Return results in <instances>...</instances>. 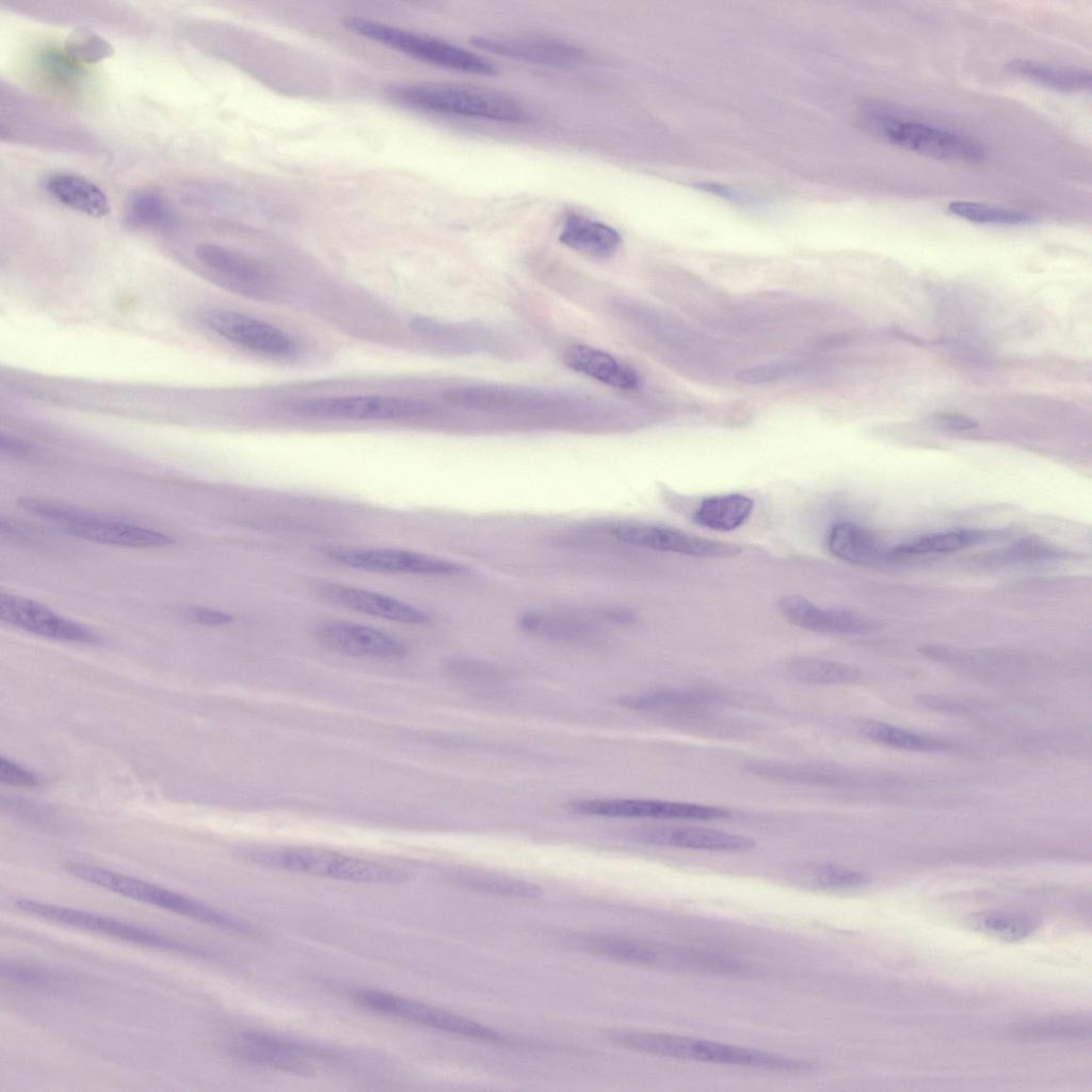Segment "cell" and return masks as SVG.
I'll use <instances>...</instances> for the list:
<instances>
[{
  "label": "cell",
  "instance_id": "6da1fadb",
  "mask_svg": "<svg viewBox=\"0 0 1092 1092\" xmlns=\"http://www.w3.org/2000/svg\"><path fill=\"white\" fill-rule=\"evenodd\" d=\"M610 1038L621 1046L673 1059L784 1072L813 1069L807 1062L764 1050L678 1034L621 1030Z\"/></svg>",
  "mask_w": 1092,
  "mask_h": 1092
},
{
  "label": "cell",
  "instance_id": "7a4b0ae2",
  "mask_svg": "<svg viewBox=\"0 0 1092 1092\" xmlns=\"http://www.w3.org/2000/svg\"><path fill=\"white\" fill-rule=\"evenodd\" d=\"M388 96L408 107L502 123L528 121L526 108L497 90L456 83H407L389 87Z\"/></svg>",
  "mask_w": 1092,
  "mask_h": 1092
},
{
  "label": "cell",
  "instance_id": "3957f363",
  "mask_svg": "<svg viewBox=\"0 0 1092 1092\" xmlns=\"http://www.w3.org/2000/svg\"><path fill=\"white\" fill-rule=\"evenodd\" d=\"M241 854L264 867L335 880L375 884L406 880V873L399 868L321 848L252 846L242 849Z\"/></svg>",
  "mask_w": 1092,
  "mask_h": 1092
},
{
  "label": "cell",
  "instance_id": "277c9868",
  "mask_svg": "<svg viewBox=\"0 0 1092 1092\" xmlns=\"http://www.w3.org/2000/svg\"><path fill=\"white\" fill-rule=\"evenodd\" d=\"M65 868L71 876L84 882L132 900L228 931L241 934L255 933L254 928L244 920L155 883L87 864L68 863Z\"/></svg>",
  "mask_w": 1092,
  "mask_h": 1092
},
{
  "label": "cell",
  "instance_id": "5b68a950",
  "mask_svg": "<svg viewBox=\"0 0 1092 1092\" xmlns=\"http://www.w3.org/2000/svg\"><path fill=\"white\" fill-rule=\"evenodd\" d=\"M342 25L352 33L438 67L481 76L497 74V67L484 57L433 36L360 16L343 17Z\"/></svg>",
  "mask_w": 1092,
  "mask_h": 1092
},
{
  "label": "cell",
  "instance_id": "8992f818",
  "mask_svg": "<svg viewBox=\"0 0 1092 1092\" xmlns=\"http://www.w3.org/2000/svg\"><path fill=\"white\" fill-rule=\"evenodd\" d=\"M19 504L58 525L65 533L98 544L132 548L172 545V536L143 526L112 519L59 502L22 498Z\"/></svg>",
  "mask_w": 1092,
  "mask_h": 1092
},
{
  "label": "cell",
  "instance_id": "52a82bcc",
  "mask_svg": "<svg viewBox=\"0 0 1092 1092\" xmlns=\"http://www.w3.org/2000/svg\"><path fill=\"white\" fill-rule=\"evenodd\" d=\"M15 905L27 914L53 924L105 935L134 945L167 951L203 954L200 949L174 937L103 914L31 898H18L15 901Z\"/></svg>",
  "mask_w": 1092,
  "mask_h": 1092
},
{
  "label": "cell",
  "instance_id": "ba28073f",
  "mask_svg": "<svg viewBox=\"0 0 1092 1092\" xmlns=\"http://www.w3.org/2000/svg\"><path fill=\"white\" fill-rule=\"evenodd\" d=\"M877 129L890 144L938 160L974 163L984 156L971 138L926 123L884 117Z\"/></svg>",
  "mask_w": 1092,
  "mask_h": 1092
},
{
  "label": "cell",
  "instance_id": "9c48e42d",
  "mask_svg": "<svg viewBox=\"0 0 1092 1092\" xmlns=\"http://www.w3.org/2000/svg\"><path fill=\"white\" fill-rule=\"evenodd\" d=\"M324 555L340 565L370 573L446 577L467 571L452 560L394 547H330Z\"/></svg>",
  "mask_w": 1092,
  "mask_h": 1092
},
{
  "label": "cell",
  "instance_id": "30bf717a",
  "mask_svg": "<svg viewBox=\"0 0 1092 1092\" xmlns=\"http://www.w3.org/2000/svg\"><path fill=\"white\" fill-rule=\"evenodd\" d=\"M353 998L360 1006L378 1013L398 1017L432 1029L485 1041L498 1042L504 1040V1035L488 1026L390 993L360 990L353 994Z\"/></svg>",
  "mask_w": 1092,
  "mask_h": 1092
},
{
  "label": "cell",
  "instance_id": "8fae6325",
  "mask_svg": "<svg viewBox=\"0 0 1092 1092\" xmlns=\"http://www.w3.org/2000/svg\"><path fill=\"white\" fill-rule=\"evenodd\" d=\"M292 410L324 419L396 420L422 415L429 405L407 397L359 395L305 399L294 403Z\"/></svg>",
  "mask_w": 1092,
  "mask_h": 1092
},
{
  "label": "cell",
  "instance_id": "7c38bea8",
  "mask_svg": "<svg viewBox=\"0 0 1092 1092\" xmlns=\"http://www.w3.org/2000/svg\"><path fill=\"white\" fill-rule=\"evenodd\" d=\"M565 807L575 814L608 818H641L709 821L727 818L719 806L653 799H582Z\"/></svg>",
  "mask_w": 1092,
  "mask_h": 1092
},
{
  "label": "cell",
  "instance_id": "4fadbf2b",
  "mask_svg": "<svg viewBox=\"0 0 1092 1092\" xmlns=\"http://www.w3.org/2000/svg\"><path fill=\"white\" fill-rule=\"evenodd\" d=\"M195 255L220 285L235 293L254 299H270L276 293L271 271L241 252L214 243H202Z\"/></svg>",
  "mask_w": 1092,
  "mask_h": 1092
},
{
  "label": "cell",
  "instance_id": "5bb4252c",
  "mask_svg": "<svg viewBox=\"0 0 1092 1092\" xmlns=\"http://www.w3.org/2000/svg\"><path fill=\"white\" fill-rule=\"evenodd\" d=\"M585 946L595 953L622 962L708 973L713 965L711 952L621 937H595Z\"/></svg>",
  "mask_w": 1092,
  "mask_h": 1092
},
{
  "label": "cell",
  "instance_id": "9a60e30c",
  "mask_svg": "<svg viewBox=\"0 0 1092 1092\" xmlns=\"http://www.w3.org/2000/svg\"><path fill=\"white\" fill-rule=\"evenodd\" d=\"M613 539L621 543L657 551L700 558H727L740 552L730 543L706 539L680 529L639 523H626L610 529Z\"/></svg>",
  "mask_w": 1092,
  "mask_h": 1092
},
{
  "label": "cell",
  "instance_id": "2e32d148",
  "mask_svg": "<svg viewBox=\"0 0 1092 1092\" xmlns=\"http://www.w3.org/2000/svg\"><path fill=\"white\" fill-rule=\"evenodd\" d=\"M0 620L14 628L52 640L83 644H95L99 640L87 626L43 604L11 593H1Z\"/></svg>",
  "mask_w": 1092,
  "mask_h": 1092
},
{
  "label": "cell",
  "instance_id": "e0dca14e",
  "mask_svg": "<svg viewBox=\"0 0 1092 1092\" xmlns=\"http://www.w3.org/2000/svg\"><path fill=\"white\" fill-rule=\"evenodd\" d=\"M207 325L224 339L270 358H286L295 350L291 337L264 321L228 309L206 314Z\"/></svg>",
  "mask_w": 1092,
  "mask_h": 1092
},
{
  "label": "cell",
  "instance_id": "ac0fdd59",
  "mask_svg": "<svg viewBox=\"0 0 1092 1092\" xmlns=\"http://www.w3.org/2000/svg\"><path fill=\"white\" fill-rule=\"evenodd\" d=\"M317 637L326 648L354 657L395 659L407 653V646L400 638L349 621L322 623L317 629Z\"/></svg>",
  "mask_w": 1092,
  "mask_h": 1092
},
{
  "label": "cell",
  "instance_id": "d6986e66",
  "mask_svg": "<svg viewBox=\"0 0 1092 1092\" xmlns=\"http://www.w3.org/2000/svg\"><path fill=\"white\" fill-rule=\"evenodd\" d=\"M778 610L792 625L813 632L834 636H860L878 629V622L860 612L822 608L801 595L778 600Z\"/></svg>",
  "mask_w": 1092,
  "mask_h": 1092
},
{
  "label": "cell",
  "instance_id": "ffe728a7",
  "mask_svg": "<svg viewBox=\"0 0 1092 1092\" xmlns=\"http://www.w3.org/2000/svg\"><path fill=\"white\" fill-rule=\"evenodd\" d=\"M471 43L500 57L549 67L573 66L584 58V52L580 48L553 38L483 35L475 36Z\"/></svg>",
  "mask_w": 1092,
  "mask_h": 1092
},
{
  "label": "cell",
  "instance_id": "44dd1931",
  "mask_svg": "<svg viewBox=\"0 0 1092 1092\" xmlns=\"http://www.w3.org/2000/svg\"><path fill=\"white\" fill-rule=\"evenodd\" d=\"M321 596L349 610L386 621L421 625L430 621L423 609L381 592L341 583H325Z\"/></svg>",
  "mask_w": 1092,
  "mask_h": 1092
},
{
  "label": "cell",
  "instance_id": "7402d4cb",
  "mask_svg": "<svg viewBox=\"0 0 1092 1092\" xmlns=\"http://www.w3.org/2000/svg\"><path fill=\"white\" fill-rule=\"evenodd\" d=\"M627 837L647 845L717 852H744L756 846L749 836L701 826L641 829Z\"/></svg>",
  "mask_w": 1092,
  "mask_h": 1092
},
{
  "label": "cell",
  "instance_id": "603a6c76",
  "mask_svg": "<svg viewBox=\"0 0 1092 1092\" xmlns=\"http://www.w3.org/2000/svg\"><path fill=\"white\" fill-rule=\"evenodd\" d=\"M563 362L569 369L614 388L635 390L641 384L632 366L591 346H569L563 353Z\"/></svg>",
  "mask_w": 1092,
  "mask_h": 1092
},
{
  "label": "cell",
  "instance_id": "cb8c5ba5",
  "mask_svg": "<svg viewBox=\"0 0 1092 1092\" xmlns=\"http://www.w3.org/2000/svg\"><path fill=\"white\" fill-rule=\"evenodd\" d=\"M518 625L530 635L564 643H590L600 635L595 621L565 612L530 611L520 616Z\"/></svg>",
  "mask_w": 1092,
  "mask_h": 1092
},
{
  "label": "cell",
  "instance_id": "d4e9b609",
  "mask_svg": "<svg viewBox=\"0 0 1092 1092\" xmlns=\"http://www.w3.org/2000/svg\"><path fill=\"white\" fill-rule=\"evenodd\" d=\"M559 240L576 252L598 259L612 257L622 243L621 235L613 227L578 213L565 216Z\"/></svg>",
  "mask_w": 1092,
  "mask_h": 1092
},
{
  "label": "cell",
  "instance_id": "484cf974",
  "mask_svg": "<svg viewBox=\"0 0 1092 1092\" xmlns=\"http://www.w3.org/2000/svg\"><path fill=\"white\" fill-rule=\"evenodd\" d=\"M826 544L830 551L842 561L873 565L892 558L889 549L867 529L850 521L835 524L829 531Z\"/></svg>",
  "mask_w": 1092,
  "mask_h": 1092
},
{
  "label": "cell",
  "instance_id": "4316f807",
  "mask_svg": "<svg viewBox=\"0 0 1092 1092\" xmlns=\"http://www.w3.org/2000/svg\"><path fill=\"white\" fill-rule=\"evenodd\" d=\"M46 189L59 203L86 215L102 218L110 211L105 192L84 177L54 174L47 179Z\"/></svg>",
  "mask_w": 1092,
  "mask_h": 1092
},
{
  "label": "cell",
  "instance_id": "83f0119b",
  "mask_svg": "<svg viewBox=\"0 0 1092 1092\" xmlns=\"http://www.w3.org/2000/svg\"><path fill=\"white\" fill-rule=\"evenodd\" d=\"M712 701L709 693L685 688H659L621 696L619 703L629 709L656 713L697 711Z\"/></svg>",
  "mask_w": 1092,
  "mask_h": 1092
},
{
  "label": "cell",
  "instance_id": "f1b7e54d",
  "mask_svg": "<svg viewBox=\"0 0 1092 1092\" xmlns=\"http://www.w3.org/2000/svg\"><path fill=\"white\" fill-rule=\"evenodd\" d=\"M234 1049L246 1060L299 1076L314 1075V1069L298 1056L276 1045L269 1033L248 1031L236 1040Z\"/></svg>",
  "mask_w": 1092,
  "mask_h": 1092
},
{
  "label": "cell",
  "instance_id": "f546056e",
  "mask_svg": "<svg viewBox=\"0 0 1092 1092\" xmlns=\"http://www.w3.org/2000/svg\"><path fill=\"white\" fill-rule=\"evenodd\" d=\"M754 501L740 493L720 494L703 499L693 513L701 527L728 532L741 527L751 516Z\"/></svg>",
  "mask_w": 1092,
  "mask_h": 1092
},
{
  "label": "cell",
  "instance_id": "4dcf8cb0",
  "mask_svg": "<svg viewBox=\"0 0 1092 1092\" xmlns=\"http://www.w3.org/2000/svg\"><path fill=\"white\" fill-rule=\"evenodd\" d=\"M1006 67L1013 75L1055 91L1074 93L1091 87L1090 71L1080 68L1055 66L1027 59L1013 60Z\"/></svg>",
  "mask_w": 1092,
  "mask_h": 1092
},
{
  "label": "cell",
  "instance_id": "1f68e13d",
  "mask_svg": "<svg viewBox=\"0 0 1092 1092\" xmlns=\"http://www.w3.org/2000/svg\"><path fill=\"white\" fill-rule=\"evenodd\" d=\"M989 533L978 529H950L918 536L889 549L890 557L950 553L985 542Z\"/></svg>",
  "mask_w": 1092,
  "mask_h": 1092
},
{
  "label": "cell",
  "instance_id": "d6a6232c",
  "mask_svg": "<svg viewBox=\"0 0 1092 1092\" xmlns=\"http://www.w3.org/2000/svg\"><path fill=\"white\" fill-rule=\"evenodd\" d=\"M860 733L867 739L894 749L913 752H942L952 748L948 740L919 734L880 721H863Z\"/></svg>",
  "mask_w": 1092,
  "mask_h": 1092
},
{
  "label": "cell",
  "instance_id": "836d02e7",
  "mask_svg": "<svg viewBox=\"0 0 1092 1092\" xmlns=\"http://www.w3.org/2000/svg\"><path fill=\"white\" fill-rule=\"evenodd\" d=\"M791 878L804 887L824 890L858 888L870 882V877L864 871L832 864L798 867Z\"/></svg>",
  "mask_w": 1092,
  "mask_h": 1092
},
{
  "label": "cell",
  "instance_id": "e575fe53",
  "mask_svg": "<svg viewBox=\"0 0 1092 1092\" xmlns=\"http://www.w3.org/2000/svg\"><path fill=\"white\" fill-rule=\"evenodd\" d=\"M967 922L974 930L1003 942L1022 941L1038 927L1037 921L1029 916L1002 911L976 913Z\"/></svg>",
  "mask_w": 1092,
  "mask_h": 1092
},
{
  "label": "cell",
  "instance_id": "d590c367",
  "mask_svg": "<svg viewBox=\"0 0 1092 1092\" xmlns=\"http://www.w3.org/2000/svg\"><path fill=\"white\" fill-rule=\"evenodd\" d=\"M412 328L437 347L450 350L452 348V351L460 352H470L477 346L483 347L489 339L487 333L477 331L475 327H454L427 318L413 320Z\"/></svg>",
  "mask_w": 1092,
  "mask_h": 1092
},
{
  "label": "cell",
  "instance_id": "8d00e7d4",
  "mask_svg": "<svg viewBox=\"0 0 1092 1092\" xmlns=\"http://www.w3.org/2000/svg\"><path fill=\"white\" fill-rule=\"evenodd\" d=\"M788 671L796 679L812 685H842L856 681L861 674L850 664L820 659L796 658L788 663Z\"/></svg>",
  "mask_w": 1092,
  "mask_h": 1092
},
{
  "label": "cell",
  "instance_id": "74e56055",
  "mask_svg": "<svg viewBox=\"0 0 1092 1092\" xmlns=\"http://www.w3.org/2000/svg\"><path fill=\"white\" fill-rule=\"evenodd\" d=\"M125 216L130 226L155 228L170 224L173 219V212L168 203L160 193L149 189H142L129 195Z\"/></svg>",
  "mask_w": 1092,
  "mask_h": 1092
},
{
  "label": "cell",
  "instance_id": "f35d334b",
  "mask_svg": "<svg viewBox=\"0 0 1092 1092\" xmlns=\"http://www.w3.org/2000/svg\"><path fill=\"white\" fill-rule=\"evenodd\" d=\"M457 879L467 887L493 895L531 899L543 894L541 886L534 883L497 873L465 871Z\"/></svg>",
  "mask_w": 1092,
  "mask_h": 1092
},
{
  "label": "cell",
  "instance_id": "ab89813d",
  "mask_svg": "<svg viewBox=\"0 0 1092 1092\" xmlns=\"http://www.w3.org/2000/svg\"><path fill=\"white\" fill-rule=\"evenodd\" d=\"M948 210L958 218L978 224L1017 226L1034 221L1033 216L1022 211L968 200L950 202Z\"/></svg>",
  "mask_w": 1092,
  "mask_h": 1092
},
{
  "label": "cell",
  "instance_id": "60d3db41",
  "mask_svg": "<svg viewBox=\"0 0 1092 1092\" xmlns=\"http://www.w3.org/2000/svg\"><path fill=\"white\" fill-rule=\"evenodd\" d=\"M2 979L27 989L49 990L64 982L63 975L51 968L20 961L1 962Z\"/></svg>",
  "mask_w": 1092,
  "mask_h": 1092
},
{
  "label": "cell",
  "instance_id": "b9f144b4",
  "mask_svg": "<svg viewBox=\"0 0 1092 1092\" xmlns=\"http://www.w3.org/2000/svg\"><path fill=\"white\" fill-rule=\"evenodd\" d=\"M63 50L78 63H98L113 53L108 41L87 29H76L65 39Z\"/></svg>",
  "mask_w": 1092,
  "mask_h": 1092
},
{
  "label": "cell",
  "instance_id": "7bdbcfd3",
  "mask_svg": "<svg viewBox=\"0 0 1092 1092\" xmlns=\"http://www.w3.org/2000/svg\"><path fill=\"white\" fill-rule=\"evenodd\" d=\"M445 669L450 675L467 681L496 682L510 677V672L498 664L464 657L448 659Z\"/></svg>",
  "mask_w": 1092,
  "mask_h": 1092
},
{
  "label": "cell",
  "instance_id": "ee69618b",
  "mask_svg": "<svg viewBox=\"0 0 1092 1092\" xmlns=\"http://www.w3.org/2000/svg\"><path fill=\"white\" fill-rule=\"evenodd\" d=\"M38 62L43 73L51 81L61 85L78 83L83 75L81 64L64 50L46 49L41 53Z\"/></svg>",
  "mask_w": 1092,
  "mask_h": 1092
},
{
  "label": "cell",
  "instance_id": "f6af8a7d",
  "mask_svg": "<svg viewBox=\"0 0 1092 1092\" xmlns=\"http://www.w3.org/2000/svg\"><path fill=\"white\" fill-rule=\"evenodd\" d=\"M794 371L790 363H767L740 370L736 380L748 385H760L780 381Z\"/></svg>",
  "mask_w": 1092,
  "mask_h": 1092
},
{
  "label": "cell",
  "instance_id": "bcb514c9",
  "mask_svg": "<svg viewBox=\"0 0 1092 1092\" xmlns=\"http://www.w3.org/2000/svg\"><path fill=\"white\" fill-rule=\"evenodd\" d=\"M0 781L6 785L25 788H36L42 784L35 773L4 756L0 758Z\"/></svg>",
  "mask_w": 1092,
  "mask_h": 1092
},
{
  "label": "cell",
  "instance_id": "7dc6e473",
  "mask_svg": "<svg viewBox=\"0 0 1092 1092\" xmlns=\"http://www.w3.org/2000/svg\"><path fill=\"white\" fill-rule=\"evenodd\" d=\"M918 703L929 709L952 712V713H968L977 708V704L967 703L965 701L949 698L937 695H919Z\"/></svg>",
  "mask_w": 1092,
  "mask_h": 1092
},
{
  "label": "cell",
  "instance_id": "c3c4849f",
  "mask_svg": "<svg viewBox=\"0 0 1092 1092\" xmlns=\"http://www.w3.org/2000/svg\"><path fill=\"white\" fill-rule=\"evenodd\" d=\"M183 614L188 620L207 626H222L234 621L227 612L204 607H189Z\"/></svg>",
  "mask_w": 1092,
  "mask_h": 1092
},
{
  "label": "cell",
  "instance_id": "681fc988",
  "mask_svg": "<svg viewBox=\"0 0 1092 1092\" xmlns=\"http://www.w3.org/2000/svg\"><path fill=\"white\" fill-rule=\"evenodd\" d=\"M937 420L951 430H971L978 427L975 419L958 414H942Z\"/></svg>",
  "mask_w": 1092,
  "mask_h": 1092
}]
</instances>
